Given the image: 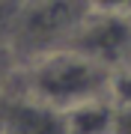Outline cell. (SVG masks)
<instances>
[{
	"label": "cell",
	"mask_w": 131,
	"mask_h": 134,
	"mask_svg": "<svg viewBox=\"0 0 131 134\" xmlns=\"http://www.w3.org/2000/svg\"><path fill=\"white\" fill-rule=\"evenodd\" d=\"M113 72L92 63L75 48H57L36 57L30 69V96L39 104L57 110L83 104L92 98H110Z\"/></svg>",
	"instance_id": "1"
},
{
	"label": "cell",
	"mask_w": 131,
	"mask_h": 134,
	"mask_svg": "<svg viewBox=\"0 0 131 134\" xmlns=\"http://www.w3.org/2000/svg\"><path fill=\"white\" fill-rule=\"evenodd\" d=\"M66 48H75L107 72H119L131 66V15L89 9Z\"/></svg>",
	"instance_id": "2"
},
{
	"label": "cell",
	"mask_w": 131,
	"mask_h": 134,
	"mask_svg": "<svg viewBox=\"0 0 131 134\" xmlns=\"http://www.w3.org/2000/svg\"><path fill=\"white\" fill-rule=\"evenodd\" d=\"M113 98H92L60 113L63 134H110L113 128Z\"/></svg>",
	"instance_id": "3"
},
{
	"label": "cell",
	"mask_w": 131,
	"mask_h": 134,
	"mask_svg": "<svg viewBox=\"0 0 131 134\" xmlns=\"http://www.w3.org/2000/svg\"><path fill=\"white\" fill-rule=\"evenodd\" d=\"M110 98L113 104H131V66L113 72V81H110Z\"/></svg>",
	"instance_id": "4"
},
{
	"label": "cell",
	"mask_w": 131,
	"mask_h": 134,
	"mask_svg": "<svg viewBox=\"0 0 131 134\" xmlns=\"http://www.w3.org/2000/svg\"><path fill=\"white\" fill-rule=\"evenodd\" d=\"M110 134H131V104H116Z\"/></svg>",
	"instance_id": "5"
},
{
	"label": "cell",
	"mask_w": 131,
	"mask_h": 134,
	"mask_svg": "<svg viewBox=\"0 0 131 134\" xmlns=\"http://www.w3.org/2000/svg\"><path fill=\"white\" fill-rule=\"evenodd\" d=\"M87 6L95 12H128L131 15V0H87Z\"/></svg>",
	"instance_id": "6"
}]
</instances>
